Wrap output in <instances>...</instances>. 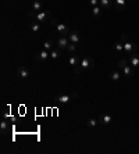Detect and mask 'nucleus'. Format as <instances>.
<instances>
[{"mask_svg": "<svg viewBox=\"0 0 139 154\" xmlns=\"http://www.w3.org/2000/svg\"><path fill=\"white\" fill-rule=\"evenodd\" d=\"M77 97H78V93H71V94H60L54 100L57 101V103H60V104H67V103H70L71 100H74Z\"/></svg>", "mask_w": 139, "mask_h": 154, "instance_id": "obj_1", "label": "nucleus"}, {"mask_svg": "<svg viewBox=\"0 0 139 154\" xmlns=\"http://www.w3.org/2000/svg\"><path fill=\"white\" fill-rule=\"evenodd\" d=\"M138 50V45L135 42H125L124 43V54H129L131 53H136Z\"/></svg>", "mask_w": 139, "mask_h": 154, "instance_id": "obj_2", "label": "nucleus"}, {"mask_svg": "<svg viewBox=\"0 0 139 154\" xmlns=\"http://www.w3.org/2000/svg\"><path fill=\"white\" fill-rule=\"evenodd\" d=\"M79 65L84 69H92L95 68V60L92 57H84V58H81V64Z\"/></svg>", "mask_w": 139, "mask_h": 154, "instance_id": "obj_3", "label": "nucleus"}, {"mask_svg": "<svg viewBox=\"0 0 139 154\" xmlns=\"http://www.w3.org/2000/svg\"><path fill=\"white\" fill-rule=\"evenodd\" d=\"M52 13L47 10V11H39L36 13V20H38L39 22H46V21H50V18H52Z\"/></svg>", "mask_w": 139, "mask_h": 154, "instance_id": "obj_4", "label": "nucleus"}, {"mask_svg": "<svg viewBox=\"0 0 139 154\" xmlns=\"http://www.w3.org/2000/svg\"><path fill=\"white\" fill-rule=\"evenodd\" d=\"M29 75H31V71L27 67H20L17 69V77L20 79H27V78H29Z\"/></svg>", "mask_w": 139, "mask_h": 154, "instance_id": "obj_5", "label": "nucleus"}, {"mask_svg": "<svg viewBox=\"0 0 139 154\" xmlns=\"http://www.w3.org/2000/svg\"><path fill=\"white\" fill-rule=\"evenodd\" d=\"M68 39L71 43H75V45H78L79 43V40H81V35H79V32L78 31H71L68 33Z\"/></svg>", "mask_w": 139, "mask_h": 154, "instance_id": "obj_6", "label": "nucleus"}, {"mask_svg": "<svg viewBox=\"0 0 139 154\" xmlns=\"http://www.w3.org/2000/svg\"><path fill=\"white\" fill-rule=\"evenodd\" d=\"M70 45V39L68 36H60L59 38V40H57V47L59 49H67V46Z\"/></svg>", "mask_w": 139, "mask_h": 154, "instance_id": "obj_7", "label": "nucleus"}, {"mask_svg": "<svg viewBox=\"0 0 139 154\" xmlns=\"http://www.w3.org/2000/svg\"><path fill=\"white\" fill-rule=\"evenodd\" d=\"M56 31H57V33H60L61 36H68V33H70L67 25H65V24H61V22H59L57 28H56Z\"/></svg>", "mask_w": 139, "mask_h": 154, "instance_id": "obj_8", "label": "nucleus"}, {"mask_svg": "<svg viewBox=\"0 0 139 154\" xmlns=\"http://www.w3.org/2000/svg\"><path fill=\"white\" fill-rule=\"evenodd\" d=\"M49 57H50V52H47V50H45V49H43V50H40V52L38 53V56H36V60H38V61H46Z\"/></svg>", "mask_w": 139, "mask_h": 154, "instance_id": "obj_9", "label": "nucleus"}, {"mask_svg": "<svg viewBox=\"0 0 139 154\" xmlns=\"http://www.w3.org/2000/svg\"><path fill=\"white\" fill-rule=\"evenodd\" d=\"M129 64H131V67H139V54L136 53H132L129 54Z\"/></svg>", "mask_w": 139, "mask_h": 154, "instance_id": "obj_10", "label": "nucleus"}, {"mask_svg": "<svg viewBox=\"0 0 139 154\" xmlns=\"http://www.w3.org/2000/svg\"><path fill=\"white\" fill-rule=\"evenodd\" d=\"M68 64L71 67H77V65L81 64V58H79L78 56H75V54H71L70 58H68Z\"/></svg>", "mask_w": 139, "mask_h": 154, "instance_id": "obj_11", "label": "nucleus"}, {"mask_svg": "<svg viewBox=\"0 0 139 154\" xmlns=\"http://www.w3.org/2000/svg\"><path fill=\"white\" fill-rule=\"evenodd\" d=\"M125 4H127V0H114V8L117 11H124Z\"/></svg>", "mask_w": 139, "mask_h": 154, "instance_id": "obj_12", "label": "nucleus"}, {"mask_svg": "<svg viewBox=\"0 0 139 154\" xmlns=\"http://www.w3.org/2000/svg\"><path fill=\"white\" fill-rule=\"evenodd\" d=\"M42 7H43L42 0H35V1H33V4H32V11L39 13V11H42Z\"/></svg>", "mask_w": 139, "mask_h": 154, "instance_id": "obj_13", "label": "nucleus"}, {"mask_svg": "<svg viewBox=\"0 0 139 154\" xmlns=\"http://www.w3.org/2000/svg\"><path fill=\"white\" fill-rule=\"evenodd\" d=\"M99 6H100L103 10H108V8L111 7V6H114V3H113L111 0H100Z\"/></svg>", "mask_w": 139, "mask_h": 154, "instance_id": "obj_14", "label": "nucleus"}, {"mask_svg": "<svg viewBox=\"0 0 139 154\" xmlns=\"http://www.w3.org/2000/svg\"><path fill=\"white\" fill-rule=\"evenodd\" d=\"M120 78H121V74H120V71H117V69H113V71L110 72V79H111L113 82H117V81H120Z\"/></svg>", "mask_w": 139, "mask_h": 154, "instance_id": "obj_15", "label": "nucleus"}, {"mask_svg": "<svg viewBox=\"0 0 139 154\" xmlns=\"http://www.w3.org/2000/svg\"><path fill=\"white\" fill-rule=\"evenodd\" d=\"M111 115L110 114H103V115L100 117V123L102 125H108V123L111 122Z\"/></svg>", "mask_w": 139, "mask_h": 154, "instance_id": "obj_16", "label": "nucleus"}, {"mask_svg": "<svg viewBox=\"0 0 139 154\" xmlns=\"http://www.w3.org/2000/svg\"><path fill=\"white\" fill-rule=\"evenodd\" d=\"M61 49H53V50H50V58L52 60H57L60 56H61V52H60Z\"/></svg>", "mask_w": 139, "mask_h": 154, "instance_id": "obj_17", "label": "nucleus"}, {"mask_svg": "<svg viewBox=\"0 0 139 154\" xmlns=\"http://www.w3.org/2000/svg\"><path fill=\"white\" fill-rule=\"evenodd\" d=\"M123 72L124 75H125V78H132L134 77V69H132V67H124L123 68Z\"/></svg>", "mask_w": 139, "mask_h": 154, "instance_id": "obj_18", "label": "nucleus"}, {"mask_svg": "<svg viewBox=\"0 0 139 154\" xmlns=\"http://www.w3.org/2000/svg\"><path fill=\"white\" fill-rule=\"evenodd\" d=\"M31 31L32 32H39L40 31V22H38V21L31 22Z\"/></svg>", "mask_w": 139, "mask_h": 154, "instance_id": "obj_19", "label": "nucleus"}, {"mask_svg": "<svg viewBox=\"0 0 139 154\" xmlns=\"http://www.w3.org/2000/svg\"><path fill=\"white\" fill-rule=\"evenodd\" d=\"M7 129H8V122L6 119H3V121L0 122V131H1V133H6Z\"/></svg>", "mask_w": 139, "mask_h": 154, "instance_id": "obj_20", "label": "nucleus"}, {"mask_svg": "<svg viewBox=\"0 0 139 154\" xmlns=\"http://www.w3.org/2000/svg\"><path fill=\"white\" fill-rule=\"evenodd\" d=\"M43 49L47 50V52H50V50H53L54 46H53V42L52 40H46L45 43H43Z\"/></svg>", "mask_w": 139, "mask_h": 154, "instance_id": "obj_21", "label": "nucleus"}, {"mask_svg": "<svg viewBox=\"0 0 139 154\" xmlns=\"http://www.w3.org/2000/svg\"><path fill=\"white\" fill-rule=\"evenodd\" d=\"M86 125H88L89 128H95V126L97 125V119H96V118H89V119L86 121Z\"/></svg>", "mask_w": 139, "mask_h": 154, "instance_id": "obj_22", "label": "nucleus"}, {"mask_svg": "<svg viewBox=\"0 0 139 154\" xmlns=\"http://www.w3.org/2000/svg\"><path fill=\"white\" fill-rule=\"evenodd\" d=\"M114 49H116L117 52H120V53H124V43L116 42V43H114Z\"/></svg>", "mask_w": 139, "mask_h": 154, "instance_id": "obj_23", "label": "nucleus"}, {"mask_svg": "<svg viewBox=\"0 0 139 154\" xmlns=\"http://www.w3.org/2000/svg\"><path fill=\"white\" fill-rule=\"evenodd\" d=\"M75 49H77V45H75V43H71V42H70V45L68 46H67V49H65V50H67V52H68V53H75Z\"/></svg>", "mask_w": 139, "mask_h": 154, "instance_id": "obj_24", "label": "nucleus"}, {"mask_svg": "<svg viewBox=\"0 0 139 154\" xmlns=\"http://www.w3.org/2000/svg\"><path fill=\"white\" fill-rule=\"evenodd\" d=\"M92 14H93V17H99L102 14V7H99V6L93 7L92 8Z\"/></svg>", "mask_w": 139, "mask_h": 154, "instance_id": "obj_25", "label": "nucleus"}, {"mask_svg": "<svg viewBox=\"0 0 139 154\" xmlns=\"http://www.w3.org/2000/svg\"><path fill=\"white\" fill-rule=\"evenodd\" d=\"M49 24H50V26H53L54 29H56V28H57V25H59V21H57L54 17H52V18H50V21H49Z\"/></svg>", "mask_w": 139, "mask_h": 154, "instance_id": "obj_26", "label": "nucleus"}, {"mask_svg": "<svg viewBox=\"0 0 139 154\" xmlns=\"http://www.w3.org/2000/svg\"><path fill=\"white\" fill-rule=\"evenodd\" d=\"M118 67H120V68H121V69H123L124 67H127V61H125L124 58H121V60L118 61Z\"/></svg>", "mask_w": 139, "mask_h": 154, "instance_id": "obj_27", "label": "nucleus"}, {"mask_svg": "<svg viewBox=\"0 0 139 154\" xmlns=\"http://www.w3.org/2000/svg\"><path fill=\"white\" fill-rule=\"evenodd\" d=\"M89 3H91V6H92V7H96V6H99L100 0H89Z\"/></svg>", "mask_w": 139, "mask_h": 154, "instance_id": "obj_28", "label": "nucleus"}, {"mask_svg": "<svg viewBox=\"0 0 139 154\" xmlns=\"http://www.w3.org/2000/svg\"><path fill=\"white\" fill-rule=\"evenodd\" d=\"M82 67H81V65H77V67H74V72H75V74H81V72H82Z\"/></svg>", "mask_w": 139, "mask_h": 154, "instance_id": "obj_29", "label": "nucleus"}, {"mask_svg": "<svg viewBox=\"0 0 139 154\" xmlns=\"http://www.w3.org/2000/svg\"><path fill=\"white\" fill-rule=\"evenodd\" d=\"M121 40H123V42H128V35H127V33H124L123 36H121Z\"/></svg>", "mask_w": 139, "mask_h": 154, "instance_id": "obj_30", "label": "nucleus"}]
</instances>
